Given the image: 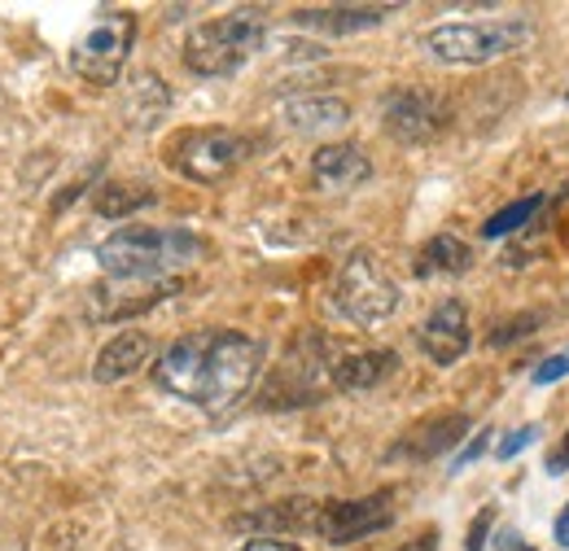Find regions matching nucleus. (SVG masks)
<instances>
[{
  "mask_svg": "<svg viewBox=\"0 0 569 551\" xmlns=\"http://www.w3.org/2000/svg\"><path fill=\"white\" fill-rule=\"evenodd\" d=\"M259 363H263V345L254 338L232 329H202L176 338L153 359V381L202 412H228L254 385Z\"/></svg>",
  "mask_w": 569,
  "mask_h": 551,
  "instance_id": "1",
  "label": "nucleus"
},
{
  "mask_svg": "<svg viewBox=\"0 0 569 551\" xmlns=\"http://www.w3.org/2000/svg\"><path fill=\"white\" fill-rule=\"evenodd\" d=\"M202 254H207L202 237L184 228H153V223H128L97 246V263L110 280H162L198 263Z\"/></svg>",
  "mask_w": 569,
  "mask_h": 551,
  "instance_id": "2",
  "label": "nucleus"
},
{
  "mask_svg": "<svg viewBox=\"0 0 569 551\" xmlns=\"http://www.w3.org/2000/svg\"><path fill=\"white\" fill-rule=\"evenodd\" d=\"M259 49H263V18L254 9H237L189 31L184 67L202 79H223V74H237Z\"/></svg>",
  "mask_w": 569,
  "mask_h": 551,
  "instance_id": "3",
  "label": "nucleus"
},
{
  "mask_svg": "<svg viewBox=\"0 0 569 551\" xmlns=\"http://www.w3.org/2000/svg\"><path fill=\"white\" fill-rule=\"evenodd\" d=\"M530 40V22L521 18H496V22H442L421 36L429 53L451 67H487L503 53L521 49Z\"/></svg>",
  "mask_w": 569,
  "mask_h": 551,
  "instance_id": "4",
  "label": "nucleus"
},
{
  "mask_svg": "<svg viewBox=\"0 0 569 551\" xmlns=\"http://www.w3.org/2000/svg\"><path fill=\"white\" fill-rule=\"evenodd\" d=\"M132 40H137V13H128V9H101L88 22V31L74 40L71 49L74 74H83L97 88L119 83V74L128 67V53H132Z\"/></svg>",
  "mask_w": 569,
  "mask_h": 551,
  "instance_id": "5",
  "label": "nucleus"
},
{
  "mask_svg": "<svg viewBox=\"0 0 569 551\" xmlns=\"http://www.w3.org/2000/svg\"><path fill=\"white\" fill-rule=\"evenodd\" d=\"M333 307L351 320V324H381L399 311V284L390 280V272L377 263V254L356 250L333 284Z\"/></svg>",
  "mask_w": 569,
  "mask_h": 551,
  "instance_id": "6",
  "label": "nucleus"
},
{
  "mask_svg": "<svg viewBox=\"0 0 569 551\" xmlns=\"http://www.w3.org/2000/svg\"><path fill=\"white\" fill-rule=\"evenodd\" d=\"M246 149H250L246 137H237L228 128H198L171 144V167L180 176H189L193 184H219L246 162Z\"/></svg>",
  "mask_w": 569,
  "mask_h": 551,
  "instance_id": "7",
  "label": "nucleus"
},
{
  "mask_svg": "<svg viewBox=\"0 0 569 551\" xmlns=\"http://www.w3.org/2000/svg\"><path fill=\"white\" fill-rule=\"evenodd\" d=\"M395 521V503H390V490H377V494H363V499H333L316 512V534L333 548H347L359 543L377 530H386Z\"/></svg>",
  "mask_w": 569,
  "mask_h": 551,
  "instance_id": "8",
  "label": "nucleus"
},
{
  "mask_svg": "<svg viewBox=\"0 0 569 551\" xmlns=\"http://www.w3.org/2000/svg\"><path fill=\"white\" fill-rule=\"evenodd\" d=\"M447 123L442 114V101L433 92H421V88H403L386 101V132L403 144H421L429 140L438 128Z\"/></svg>",
  "mask_w": 569,
  "mask_h": 551,
  "instance_id": "9",
  "label": "nucleus"
},
{
  "mask_svg": "<svg viewBox=\"0 0 569 551\" xmlns=\"http://www.w3.org/2000/svg\"><path fill=\"white\" fill-rule=\"evenodd\" d=\"M469 338H473V333H469V311H465V302H456V298L438 302L426 315V324L417 329V345L426 350L438 368L456 363V359L469 350Z\"/></svg>",
  "mask_w": 569,
  "mask_h": 551,
  "instance_id": "10",
  "label": "nucleus"
},
{
  "mask_svg": "<svg viewBox=\"0 0 569 551\" xmlns=\"http://www.w3.org/2000/svg\"><path fill=\"white\" fill-rule=\"evenodd\" d=\"M372 176V162L359 144H325L311 158V184L320 193H351Z\"/></svg>",
  "mask_w": 569,
  "mask_h": 551,
  "instance_id": "11",
  "label": "nucleus"
},
{
  "mask_svg": "<svg viewBox=\"0 0 569 551\" xmlns=\"http://www.w3.org/2000/svg\"><path fill=\"white\" fill-rule=\"evenodd\" d=\"M149 354H153V338L141 333V329H123L114 342L101 345V354H97V363H92V377H97L101 385L128 381V377H137L144 363H149Z\"/></svg>",
  "mask_w": 569,
  "mask_h": 551,
  "instance_id": "12",
  "label": "nucleus"
},
{
  "mask_svg": "<svg viewBox=\"0 0 569 551\" xmlns=\"http://www.w3.org/2000/svg\"><path fill=\"white\" fill-rule=\"evenodd\" d=\"M386 13H390L386 4H333V9H293V22L325 36H356L368 27H381Z\"/></svg>",
  "mask_w": 569,
  "mask_h": 551,
  "instance_id": "13",
  "label": "nucleus"
},
{
  "mask_svg": "<svg viewBox=\"0 0 569 551\" xmlns=\"http://www.w3.org/2000/svg\"><path fill=\"white\" fill-rule=\"evenodd\" d=\"M395 368H399V354L395 350H356V354L333 359V385L338 390H372Z\"/></svg>",
  "mask_w": 569,
  "mask_h": 551,
  "instance_id": "14",
  "label": "nucleus"
},
{
  "mask_svg": "<svg viewBox=\"0 0 569 551\" xmlns=\"http://www.w3.org/2000/svg\"><path fill=\"white\" fill-rule=\"evenodd\" d=\"M351 119V106L342 97H293L284 101V123L293 132H333Z\"/></svg>",
  "mask_w": 569,
  "mask_h": 551,
  "instance_id": "15",
  "label": "nucleus"
},
{
  "mask_svg": "<svg viewBox=\"0 0 569 551\" xmlns=\"http://www.w3.org/2000/svg\"><path fill=\"white\" fill-rule=\"evenodd\" d=\"M469 268H473V250L451 232L429 237L421 254H417V276H460Z\"/></svg>",
  "mask_w": 569,
  "mask_h": 551,
  "instance_id": "16",
  "label": "nucleus"
},
{
  "mask_svg": "<svg viewBox=\"0 0 569 551\" xmlns=\"http://www.w3.org/2000/svg\"><path fill=\"white\" fill-rule=\"evenodd\" d=\"M171 106V92L158 74H137L128 88V123L132 128H153Z\"/></svg>",
  "mask_w": 569,
  "mask_h": 551,
  "instance_id": "17",
  "label": "nucleus"
},
{
  "mask_svg": "<svg viewBox=\"0 0 569 551\" xmlns=\"http://www.w3.org/2000/svg\"><path fill=\"white\" fill-rule=\"evenodd\" d=\"M465 429H469V415H438V420H429L421 424L412 438H408V455H417V460H429V455H438V451H447V447H456L460 438H465Z\"/></svg>",
  "mask_w": 569,
  "mask_h": 551,
  "instance_id": "18",
  "label": "nucleus"
},
{
  "mask_svg": "<svg viewBox=\"0 0 569 551\" xmlns=\"http://www.w3.org/2000/svg\"><path fill=\"white\" fill-rule=\"evenodd\" d=\"M153 202V189H144V184H106V189H97V214H106V219H128L132 210H141Z\"/></svg>",
  "mask_w": 569,
  "mask_h": 551,
  "instance_id": "19",
  "label": "nucleus"
},
{
  "mask_svg": "<svg viewBox=\"0 0 569 551\" xmlns=\"http://www.w3.org/2000/svg\"><path fill=\"white\" fill-rule=\"evenodd\" d=\"M539 207H543V193H530V198H521V202H512V207L496 210L487 223H482V237H491V241H499V237H508V232H517V228H526L535 214H539Z\"/></svg>",
  "mask_w": 569,
  "mask_h": 551,
  "instance_id": "20",
  "label": "nucleus"
},
{
  "mask_svg": "<svg viewBox=\"0 0 569 551\" xmlns=\"http://www.w3.org/2000/svg\"><path fill=\"white\" fill-rule=\"evenodd\" d=\"M535 438H539V429H535V424H526V429H517V433H508V438L499 442L496 455H499V460H512V455H517V451H526Z\"/></svg>",
  "mask_w": 569,
  "mask_h": 551,
  "instance_id": "21",
  "label": "nucleus"
},
{
  "mask_svg": "<svg viewBox=\"0 0 569 551\" xmlns=\"http://www.w3.org/2000/svg\"><path fill=\"white\" fill-rule=\"evenodd\" d=\"M569 377V354H557V359H548L539 372H535V385H552V381H561Z\"/></svg>",
  "mask_w": 569,
  "mask_h": 551,
  "instance_id": "22",
  "label": "nucleus"
},
{
  "mask_svg": "<svg viewBox=\"0 0 569 551\" xmlns=\"http://www.w3.org/2000/svg\"><path fill=\"white\" fill-rule=\"evenodd\" d=\"M535 324H539V315H521V320H512V324H503L496 333V345L512 342V338H526V333H535Z\"/></svg>",
  "mask_w": 569,
  "mask_h": 551,
  "instance_id": "23",
  "label": "nucleus"
},
{
  "mask_svg": "<svg viewBox=\"0 0 569 551\" xmlns=\"http://www.w3.org/2000/svg\"><path fill=\"white\" fill-rule=\"evenodd\" d=\"M548 473H552V478H557V473H569V433L561 438V447L548 455Z\"/></svg>",
  "mask_w": 569,
  "mask_h": 551,
  "instance_id": "24",
  "label": "nucleus"
},
{
  "mask_svg": "<svg viewBox=\"0 0 569 551\" xmlns=\"http://www.w3.org/2000/svg\"><path fill=\"white\" fill-rule=\"evenodd\" d=\"M237 551H302V548H293L284 539H250V543H241Z\"/></svg>",
  "mask_w": 569,
  "mask_h": 551,
  "instance_id": "25",
  "label": "nucleus"
},
{
  "mask_svg": "<svg viewBox=\"0 0 569 551\" xmlns=\"http://www.w3.org/2000/svg\"><path fill=\"white\" fill-rule=\"evenodd\" d=\"M487 525H491V512H482V517L473 521V534H469V548L465 551H482V543H487Z\"/></svg>",
  "mask_w": 569,
  "mask_h": 551,
  "instance_id": "26",
  "label": "nucleus"
},
{
  "mask_svg": "<svg viewBox=\"0 0 569 551\" xmlns=\"http://www.w3.org/2000/svg\"><path fill=\"white\" fill-rule=\"evenodd\" d=\"M557 543L569 548V503L561 508V517H557Z\"/></svg>",
  "mask_w": 569,
  "mask_h": 551,
  "instance_id": "27",
  "label": "nucleus"
},
{
  "mask_svg": "<svg viewBox=\"0 0 569 551\" xmlns=\"http://www.w3.org/2000/svg\"><path fill=\"white\" fill-rule=\"evenodd\" d=\"M517 551H530V548H517Z\"/></svg>",
  "mask_w": 569,
  "mask_h": 551,
  "instance_id": "28",
  "label": "nucleus"
}]
</instances>
